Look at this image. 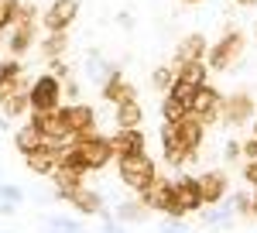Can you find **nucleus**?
I'll list each match as a JSON object with an SVG mask.
<instances>
[{"label":"nucleus","mask_w":257,"mask_h":233,"mask_svg":"<svg viewBox=\"0 0 257 233\" xmlns=\"http://www.w3.org/2000/svg\"><path fill=\"white\" fill-rule=\"evenodd\" d=\"M28 86H31V82H28ZM28 86H18L11 96L0 103V113L7 117V120H21V117L31 113V103H28Z\"/></svg>","instance_id":"a878e982"},{"label":"nucleus","mask_w":257,"mask_h":233,"mask_svg":"<svg viewBox=\"0 0 257 233\" xmlns=\"http://www.w3.org/2000/svg\"><path fill=\"white\" fill-rule=\"evenodd\" d=\"M65 144H59V141H45L38 151H31V155H24V165H28V172L38 175V178H45V175L55 172V165H59V155Z\"/></svg>","instance_id":"4468645a"},{"label":"nucleus","mask_w":257,"mask_h":233,"mask_svg":"<svg viewBox=\"0 0 257 233\" xmlns=\"http://www.w3.org/2000/svg\"><path fill=\"white\" fill-rule=\"evenodd\" d=\"M254 35H257V24H254Z\"/></svg>","instance_id":"3c124183"},{"label":"nucleus","mask_w":257,"mask_h":233,"mask_svg":"<svg viewBox=\"0 0 257 233\" xmlns=\"http://www.w3.org/2000/svg\"><path fill=\"white\" fill-rule=\"evenodd\" d=\"M151 216V209L141 202V199H123V202H117V219L120 223H144Z\"/></svg>","instance_id":"c85d7f7f"},{"label":"nucleus","mask_w":257,"mask_h":233,"mask_svg":"<svg viewBox=\"0 0 257 233\" xmlns=\"http://www.w3.org/2000/svg\"><path fill=\"white\" fill-rule=\"evenodd\" d=\"M65 202L79 216H99V209H103V192H99V189H89V185H79Z\"/></svg>","instance_id":"412c9836"},{"label":"nucleus","mask_w":257,"mask_h":233,"mask_svg":"<svg viewBox=\"0 0 257 233\" xmlns=\"http://www.w3.org/2000/svg\"><path fill=\"white\" fill-rule=\"evenodd\" d=\"M185 113H189V106H185L182 99H175V96L165 93V99H161V120H165V124H178Z\"/></svg>","instance_id":"7c9ffc66"},{"label":"nucleus","mask_w":257,"mask_h":233,"mask_svg":"<svg viewBox=\"0 0 257 233\" xmlns=\"http://www.w3.org/2000/svg\"><path fill=\"white\" fill-rule=\"evenodd\" d=\"M62 99H69V103H79L82 99V82L76 76L62 79Z\"/></svg>","instance_id":"e433bc0d"},{"label":"nucleus","mask_w":257,"mask_h":233,"mask_svg":"<svg viewBox=\"0 0 257 233\" xmlns=\"http://www.w3.org/2000/svg\"><path fill=\"white\" fill-rule=\"evenodd\" d=\"M230 219H233V206L230 202H216V206H209V213H202V223L206 226H223Z\"/></svg>","instance_id":"2f4dec72"},{"label":"nucleus","mask_w":257,"mask_h":233,"mask_svg":"<svg viewBox=\"0 0 257 233\" xmlns=\"http://www.w3.org/2000/svg\"><path fill=\"white\" fill-rule=\"evenodd\" d=\"M250 216L257 219V189H254V195H250Z\"/></svg>","instance_id":"a18cd8bd"},{"label":"nucleus","mask_w":257,"mask_h":233,"mask_svg":"<svg viewBox=\"0 0 257 233\" xmlns=\"http://www.w3.org/2000/svg\"><path fill=\"white\" fill-rule=\"evenodd\" d=\"M175 202L182 206V213H202L206 209V202H202V189H199V178L196 175H178L175 182Z\"/></svg>","instance_id":"ddd939ff"},{"label":"nucleus","mask_w":257,"mask_h":233,"mask_svg":"<svg viewBox=\"0 0 257 233\" xmlns=\"http://www.w3.org/2000/svg\"><path fill=\"white\" fill-rule=\"evenodd\" d=\"M0 131H7V117L0 113Z\"/></svg>","instance_id":"de8ad7c7"},{"label":"nucleus","mask_w":257,"mask_h":233,"mask_svg":"<svg viewBox=\"0 0 257 233\" xmlns=\"http://www.w3.org/2000/svg\"><path fill=\"white\" fill-rule=\"evenodd\" d=\"M196 89L199 86H189V82H182V79H172V86H168V96H175V99H182V103H185V106H189V103H192V96H196Z\"/></svg>","instance_id":"72a5a7b5"},{"label":"nucleus","mask_w":257,"mask_h":233,"mask_svg":"<svg viewBox=\"0 0 257 233\" xmlns=\"http://www.w3.org/2000/svg\"><path fill=\"white\" fill-rule=\"evenodd\" d=\"M48 178H52L59 199H69L79 185H86V172H82V168H69V165H55V172L48 175Z\"/></svg>","instance_id":"a211bd4d"},{"label":"nucleus","mask_w":257,"mask_h":233,"mask_svg":"<svg viewBox=\"0 0 257 233\" xmlns=\"http://www.w3.org/2000/svg\"><path fill=\"white\" fill-rule=\"evenodd\" d=\"M69 48H72L69 31H45V38L38 41V52H41L45 62H52V58H65V55H69Z\"/></svg>","instance_id":"4be33fe9"},{"label":"nucleus","mask_w":257,"mask_h":233,"mask_svg":"<svg viewBox=\"0 0 257 233\" xmlns=\"http://www.w3.org/2000/svg\"><path fill=\"white\" fill-rule=\"evenodd\" d=\"M237 7H257V0H233Z\"/></svg>","instance_id":"49530a36"},{"label":"nucleus","mask_w":257,"mask_h":233,"mask_svg":"<svg viewBox=\"0 0 257 233\" xmlns=\"http://www.w3.org/2000/svg\"><path fill=\"white\" fill-rule=\"evenodd\" d=\"M243 158H247V161H257V137L254 134L243 141Z\"/></svg>","instance_id":"a19ab883"},{"label":"nucleus","mask_w":257,"mask_h":233,"mask_svg":"<svg viewBox=\"0 0 257 233\" xmlns=\"http://www.w3.org/2000/svg\"><path fill=\"white\" fill-rule=\"evenodd\" d=\"M199 189H202V202L206 206H216L223 202L226 195H230V178L226 172H219V168H206V172H199Z\"/></svg>","instance_id":"2eb2a0df"},{"label":"nucleus","mask_w":257,"mask_h":233,"mask_svg":"<svg viewBox=\"0 0 257 233\" xmlns=\"http://www.w3.org/2000/svg\"><path fill=\"white\" fill-rule=\"evenodd\" d=\"M113 69H117V65H110V62L99 55L96 48H89V52H86V65H82V72H86V79H89L93 86H99V82L110 76Z\"/></svg>","instance_id":"bb28decb"},{"label":"nucleus","mask_w":257,"mask_h":233,"mask_svg":"<svg viewBox=\"0 0 257 233\" xmlns=\"http://www.w3.org/2000/svg\"><path fill=\"white\" fill-rule=\"evenodd\" d=\"M247 120H254V96L250 93H223V103H219V124L226 127H243Z\"/></svg>","instance_id":"0eeeda50"},{"label":"nucleus","mask_w":257,"mask_h":233,"mask_svg":"<svg viewBox=\"0 0 257 233\" xmlns=\"http://www.w3.org/2000/svg\"><path fill=\"white\" fill-rule=\"evenodd\" d=\"M175 127H178V134H182V141H185L189 148H196V151L202 148V141H206V131H209V127H206V124H202L196 113H185V117H182V120L175 124Z\"/></svg>","instance_id":"b1692460"},{"label":"nucleus","mask_w":257,"mask_h":233,"mask_svg":"<svg viewBox=\"0 0 257 233\" xmlns=\"http://www.w3.org/2000/svg\"><path fill=\"white\" fill-rule=\"evenodd\" d=\"M113 161H117L120 182H123L131 192H144V189L158 178L155 158L148 155V151H141V155H123V158H113Z\"/></svg>","instance_id":"f03ea898"},{"label":"nucleus","mask_w":257,"mask_h":233,"mask_svg":"<svg viewBox=\"0 0 257 233\" xmlns=\"http://www.w3.org/2000/svg\"><path fill=\"white\" fill-rule=\"evenodd\" d=\"M219 103H223V93H219L216 86H199L196 96H192V103H189V113H196L206 127H213V124H219Z\"/></svg>","instance_id":"9b49d317"},{"label":"nucleus","mask_w":257,"mask_h":233,"mask_svg":"<svg viewBox=\"0 0 257 233\" xmlns=\"http://www.w3.org/2000/svg\"><path fill=\"white\" fill-rule=\"evenodd\" d=\"M209 52V41L202 31H192L175 45V55H172V65H185V62H202Z\"/></svg>","instance_id":"f3484780"},{"label":"nucleus","mask_w":257,"mask_h":233,"mask_svg":"<svg viewBox=\"0 0 257 233\" xmlns=\"http://www.w3.org/2000/svg\"><path fill=\"white\" fill-rule=\"evenodd\" d=\"M134 93H138V89H134V82L123 76L120 69H113L110 76L99 82V99H103V103H113V106L123 103V99H131Z\"/></svg>","instance_id":"dca6fc26"},{"label":"nucleus","mask_w":257,"mask_h":233,"mask_svg":"<svg viewBox=\"0 0 257 233\" xmlns=\"http://www.w3.org/2000/svg\"><path fill=\"white\" fill-rule=\"evenodd\" d=\"M110 144H113V158L141 155L144 144H148V137H144L141 127H131V131H117V134H110Z\"/></svg>","instance_id":"aec40b11"},{"label":"nucleus","mask_w":257,"mask_h":233,"mask_svg":"<svg viewBox=\"0 0 257 233\" xmlns=\"http://www.w3.org/2000/svg\"><path fill=\"white\" fill-rule=\"evenodd\" d=\"M0 213H4V216H14V213H18V202H4V199H0Z\"/></svg>","instance_id":"37998d69"},{"label":"nucleus","mask_w":257,"mask_h":233,"mask_svg":"<svg viewBox=\"0 0 257 233\" xmlns=\"http://www.w3.org/2000/svg\"><path fill=\"white\" fill-rule=\"evenodd\" d=\"M141 120H144V106L138 103V96L123 99L113 106V124H117V131H131V127H141Z\"/></svg>","instance_id":"5701e85b"},{"label":"nucleus","mask_w":257,"mask_h":233,"mask_svg":"<svg viewBox=\"0 0 257 233\" xmlns=\"http://www.w3.org/2000/svg\"><path fill=\"white\" fill-rule=\"evenodd\" d=\"M76 148H79V158H82V168L86 172H103L110 161H113V144L110 137L93 131L86 137H76Z\"/></svg>","instance_id":"20e7f679"},{"label":"nucleus","mask_w":257,"mask_h":233,"mask_svg":"<svg viewBox=\"0 0 257 233\" xmlns=\"http://www.w3.org/2000/svg\"><path fill=\"white\" fill-rule=\"evenodd\" d=\"M141 202L151 209V213H165L168 219H182V206L175 202V185H172V178H165V175H158L144 192H141Z\"/></svg>","instance_id":"7ed1b4c3"},{"label":"nucleus","mask_w":257,"mask_h":233,"mask_svg":"<svg viewBox=\"0 0 257 233\" xmlns=\"http://www.w3.org/2000/svg\"><path fill=\"white\" fill-rule=\"evenodd\" d=\"M35 127L41 131L45 141H59V144H69V141H76V137L69 134V124H65V110H41V113H31L28 117Z\"/></svg>","instance_id":"9d476101"},{"label":"nucleus","mask_w":257,"mask_h":233,"mask_svg":"<svg viewBox=\"0 0 257 233\" xmlns=\"http://www.w3.org/2000/svg\"><path fill=\"white\" fill-rule=\"evenodd\" d=\"M0 199H4V202H24V189H21V185L0 182Z\"/></svg>","instance_id":"58836bf2"},{"label":"nucleus","mask_w":257,"mask_h":233,"mask_svg":"<svg viewBox=\"0 0 257 233\" xmlns=\"http://www.w3.org/2000/svg\"><path fill=\"white\" fill-rule=\"evenodd\" d=\"M62 110H65V124H69V134L72 137H86L96 131V110L89 106V103H62Z\"/></svg>","instance_id":"f8f14e48"},{"label":"nucleus","mask_w":257,"mask_h":233,"mask_svg":"<svg viewBox=\"0 0 257 233\" xmlns=\"http://www.w3.org/2000/svg\"><path fill=\"white\" fill-rule=\"evenodd\" d=\"M175 76L189 86H206L209 82V65H206V58L202 62H185V65H175Z\"/></svg>","instance_id":"cd10ccee"},{"label":"nucleus","mask_w":257,"mask_h":233,"mask_svg":"<svg viewBox=\"0 0 257 233\" xmlns=\"http://www.w3.org/2000/svg\"><path fill=\"white\" fill-rule=\"evenodd\" d=\"M45 226H48V233H86L79 219H72V216H59V213L45 216Z\"/></svg>","instance_id":"c756f323"},{"label":"nucleus","mask_w":257,"mask_h":233,"mask_svg":"<svg viewBox=\"0 0 257 233\" xmlns=\"http://www.w3.org/2000/svg\"><path fill=\"white\" fill-rule=\"evenodd\" d=\"M243 52H247L243 31H240V28H226L223 38H216V45H209L206 65H209V72H230L240 58H243Z\"/></svg>","instance_id":"f257e3e1"},{"label":"nucleus","mask_w":257,"mask_h":233,"mask_svg":"<svg viewBox=\"0 0 257 233\" xmlns=\"http://www.w3.org/2000/svg\"><path fill=\"white\" fill-rule=\"evenodd\" d=\"M48 72H52V76H59V79L72 76V69H69V62H65V58H52V62H48Z\"/></svg>","instance_id":"ea45409f"},{"label":"nucleus","mask_w":257,"mask_h":233,"mask_svg":"<svg viewBox=\"0 0 257 233\" xmlns=\"http://www.w3.org/2000/svg\"><path fill=\"white\" fill-rule=\"evenodd\" d=\"M38 35H41V24L38 18H18L11 24V38H7V52L14 58H24L35 45H38Z\"/></svg>","instance_id":"1a4fd4ad"},{"label":"nucleus","mask_w":257,"mask_h":233,"mask_svg":"<svg viewBox=\"0 0 257 233\" xmlns=\"http://www.w3.org/2000/svg\"><path fill=\"white\" fill-rule=\"evenodd\" d=\"M21 0H0V31H11V24L18 21Z\"/></svg>","instance_id":"f704fd0d"},{"label":"nucleus","mask_w":257,"mask_h":233,"mask_svg":"<svg viewBox=\"0 0 257 233\" xmlns=\"http://www.w3.org/2000/svg\"><path fill=\"white\" fill-rule=\"evenodd\" d=\"M117 24H120V28H127V31H131V28H134V18H131V14H117Z\"/></svg>","instance_id":"c03bdc74"},{"label":"nucleus","mask_w":257,"mask_h":233,"mask_svg":"<svg viewBox=\"0 0 257 233\" xmlns=\"http://www.w3.org/2000/svg\"><path fill=\"white\" fill-rule=\"evenodd\" d=\"M161 158H165L168 168H185V165H192L199 158V151L182 141L175 124H161Z\"/></svg>","instance_id":"423d86ee"},{"label":"nucleus","mask_w":257,"mask_h":233,"mask_svg":"<svg viewBox=\"0 0 257 233\" xmlns=\"http://www.w3.org/2000/svg\"><path fill=\"white\" fill-rule=\"evenodd\" d=\"M250 195L247 189H237V192H230V206H233V216H250Z\"/></svg>","instance_id":"c9c22d12"},{"label":"nucleus","mask_w":257,"mask_h":233,"mask_svg":"<svg viewBox=\"0 0 257 233\" xmlns=\"http://www.w3.org/2000/svg\"><path fill=\"white\" fill-rule=\"evenodd\" d=\"M182 4H189V7H196V4H202V0H182Z\"/></svg>","instance_id":"09e8293b"},{"label":"nucleus","mask_w":257,"mask_h":233,"mask_svg":"<svg viewBox=\"0 0 257 233\" xmlns=\"http://www.w3.org/2000/svg\"><path fill=\"white\" fill-rule=\"evenodd\" d=\"M158 233H189V230L182 226V219H168V223H165V226H161Z\"/></svg>","instance_id":"79ce46f5"},{"label":"nucleus","mask_w":257,"mask_h":233,"mask_svg":"<svg viewBox=\"0 0 257 233\" xmlns=\"http://www.w3.org/2000/svg\"><path fill=\"white\" fill-rule=\"evenodd\" d=\"M28 103H31V113L59 110V106H62V79L52 76V72L35 76V79H31V86H28Z\"/></svg>","instance_id":"39448f33"},{"label":"nucleus","mask_w":257,"mask_h":233,"mask_svg":"<svg viewBox=\"0 0 257 233\" xmlns=\"http://www.w3.org/2000/svg\"><path fill=\"white\" fill-rule=\"evenodd\" d=\"M31 79L24 76V65H21V58H7V62H0V103L11 96L18 86H28Z\"/></svg>","instance_id":"6ab92c4d"},{"label":"nucleus","mask_w":257,"mask_h":233,"mask_svg":"<svg viewBox=\"0 0 257 233\" xmlns=\"http://www.w3.org/2000/svg\"><path fill=\"white\" fill-rule=\"evenodd\" d=\"M76 18H79V0H52L38 14V24L41 31H69Z\"/></svg>","instance_id":"6e6552de"},{"label":"nucleus","mask_w":257,"mask_h":233,"mask_svg":"<svg viewBox=\"0 0 257 233\" xmlns=\"http://www.w3.org/2000/svg\"><path fill=\"white\" fill-rule=\"evenodd\" d=\"M172 79H175V65H158V69L151 72V86H155L158 93H168Z\"/></svg>","instance_id":"473e14b6"},{"label":"nucleus","mask_w":257,"mask_h":233,"mask_svg":"<svg viewBox=\"0 0 257 233\" xmlns=\"http://www.w3.org/2000/svg\"><path fill=\"white\" fill-rule=\"evenodd\" d=\"M250 124H254V137H257V117H254V120H250Z\"/></svg>","instance_id":"8fccbe9b"},{"label":"nucleus","mask_w":257,"mask_h":233,"mask_svg":"<svg viewBox=\"0 0 257 233\" xmlns=\"http://www.w3.org/2000/svg\"><path fill=\"white\" fill-rule=\"evenodd\" d=\"M240 158H243V141L226 137V144H223V161H226V165H233V161H240Z\"/></svg>","instance_id":"4c0bfd02"},{"label":"nucleus","mask_w":257,"mask_h":233,"mask_svg":"<svg viewBox=\"0 0 257 233\" xmlns=\"http://www.w3.org/2000/svg\"><path fill=\"white\" fill-rule=\"evenodd\" d=\"M41 144H45V137H41V131L28 120V124H21L18 131H14V148H18V155H31V151H38Z\"/></svg>","instance_id":"393cba45"}]
</instances>
